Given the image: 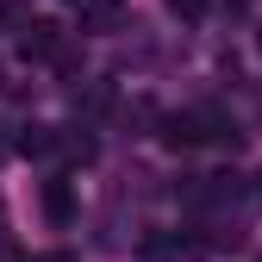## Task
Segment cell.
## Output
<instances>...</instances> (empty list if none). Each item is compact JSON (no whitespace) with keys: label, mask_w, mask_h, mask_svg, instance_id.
<instances>
[{"label":"cell","mask_w":262,"mask_h":262,"mask_svg":"<svg viewBox=\"0 0 262 262\" xmlns=\"http://www.w3.org/2000/svg\"><path fill=\"white\" fill-rule=\"evenodd\" d=\"M162 138H169L175 150H193V144H206V138H225V119L212 106H193V113H169L162 119Z\"/></svg>","instance_id":"1"},{"label":"cell","mask_w":262,"mask_h":262,"mask_svg":"<svg viewBox=\"0 0 262 262\" xmlns=\"http://www.w3.org/2000/svg\"><path fill=\"white\" fill-rule=\"evenodd\" d=\"M19 56H25V62H69V56H62V25L31 19L25 38H19Z\"/></svg>","instance_id":"2"},{"label":"cell","mask_w":262,"mask_h":262,"mask_svg":"<svg viewBox=\"0 0 262 262\" xmlns=\"http://www.w3.org/2000/svg\"><path fill=\"white\" fill-rule=\"evenodd\" d=\"M44 219H50V225H69V219H75V193H69V181H44Z\"/></svg>","instance_id":"3"},{"label":"cell","mask_w":262,"mask_h":262,"mask_svg":"<svg viewBox=\"0 0 262 262\" xmlns=\"http://www.w3.org/2000/svg\"><path fill=\"white\" fill-rule=\"evenodd\" d=\"M50 144H56V138H50V125H25V138H19V150H25V156H44Z\"/></svg>","instance_id":"4"},{"label":"cell","mask_w":262,"mask_h":262,"mask_svg":"<svg viewBox=\"0 0 262 262\" xmlns=\"http://www.w3.org/2000/svg\"><path fill=\"white\" fill-rule=\"evenodd\" d=\"M169 13H175V19H187V25H193V19H206V0H169Z\"/></svg>","instance_id":"5"},{"label":"cell","mask_w":262,"mask_h":262,"mask_svg":"<svg viewBox=\"0 0 262 262\" xmlns=\"http://www.w3.org/2000/svg\"><path fill=\"white\" fill-rule=\"evenodd\" d=\"M31 262H75L69 250H50V256H31Z\"/></svg>","instance_id":"6"},{"label":"cell","mask_w":262,"mask_h":262,"mask_svg":"<svg viewBox=\"0 0 262 262\" xmlns=\"http://www.w3.org/2000/svg\"><path fill=\"white\" fill-rule=\"evenodd\" d=\"M256 50H262V25H256Z\"/></svg>","instance_id":"7"}]
</instances>
